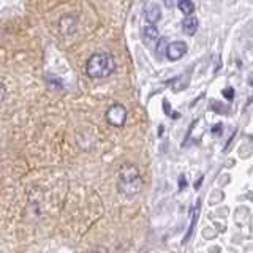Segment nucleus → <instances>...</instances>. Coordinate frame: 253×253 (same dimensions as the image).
<instances>
[{"label": "nucleus", "mask_w": 253, "mask_h": 253, "mask_svg": "<svg viewBox=\"0 0 253 253\" xmlns=\"http://www.w3.org/2000/svg\"><path fill=\"white\" fill-rule=\"evenodd\" d=\"M116 62L109 52H95L92 54L85 63V73L89 78L101 79L106 78L114 71Z\"/></svg>", "instance_id": "nucleus-1"}, {"label": "nucleus", "mask_w": 253, "mask_h": 253, "mask_svg": "<svg viewBox=\"0 0 253 253\" xmlns=\"http://www.w3.org/2000/svg\"><path fill=\"white\" fill-rule=\"evenodd\" d=\"M141 188L142 180L138 168L133 165H125L121 169V176H119V190L126 196H133L139 193Z\"/></svg>", "instance_id": "nucleus-2"}, {"label": "nucleus", "mask_w": 253, "mask_h": 253, "mask_svg": "<svg viewBox=\"0 0 253 253\" xmlns=\"http://www.w3.org/2000/svg\"><path fill=\"white\" fill-rule=\"evenodd\" d=\"M106 121L109 125L113 126H122L126 121V109L124 105H119V103H116V105L109 106V109L106 111Z\"/></svg>", "instance_id": "nucleus-3"}, {"label": "nucleus", "mask_w": 253, "mask_h": 253, "mask_svg": "<svg viewBox=\"0 0 253 253\" xmlns=\"http://www.w3.org/2000/svg\"><path fill=\"white\" fill-rule=\"evenodd\" d=\"M187 49H188L187 43H184V42H172V43H169L168 46H166L165 52H166V57H168L169 60H179V59H182L187 54Z\"/></svg>", "instance_id": "nucleus-4"}, {"label": "nucleus", "mask_w": 253, "mask_h": 253, "mask_svg": "<svg viewBox=\"0 0 253 253\" xmlns=\"http://www.w3.org/2000/svg\"><path fill=\"white\" fill-rule=\"evenodd\" d=\"M144 16L149 24H154L160 21L162 18V11H160V6H158L157 3H147L146 8H144Z\"/></svg>", "instance_id": "nucleus-5"}, {"label": "nucleus", "mask_w": 253, "mask_h": 253, "mask_svg": "<svg viewBox=\"0 0 253 253\" xmlns=\"http://www.w3.org/2000/svg\"><path fill=\"white\" fill-rule=\"evenodd\" d=\"M198 26H200V22H198L195 16H185V19L182 21V30H184V34L187 35H195Z\"/></svg>", "instance_id": "nucleus-6"}, {"label": "nucleus", "mask_w": 253, "mask_h": 253, "mask_svg": "<svg viewBox=\"0 0 253 253\" xmlns=\"http://www.w3.org/2000/svg\"><path fill=\"white\" fill-rule=\"evenodd\" d=\"M142 38H144V42L147 43V44H150V43H155L157 40H158V30H157V27L155 26H146L144 29H142Z\"/></svg>", "instance_id": "nucleus-7"}, {"label": "nucleus", "mask_w": 253, "mask_h": 253, "mask_svg": "<svg viewBox=\"0 0 253 253\" xmlns=\"http://www.w3.org/2000/svg\"><path fill=\"white\" fill-rule=\"evenodd\" d=\"M59 29H60V32L63 35H70V34H73L75 32V29H76V19L71 16L70 18V22L68 24H65V22H59Z\"/></svg>", "instance_id": "nucleus-8"}, {"label": "nucleus", "mask_w": 253, "mask_h": 253, "mask_svg": "<svg viewBox=\"0 0 253 253\" xmlns=\"http://www.w3.org/2000/svg\"><path fill=\"white\" fill-rule=\"evenodd\" d=\"M177 6H179V10L184 13L185 16H192V13L195 10V5H193L192 0H179Z\"/></svg>", "instance_id": "nucleus-9"}, {"label": "nucleus", "mask_w": 253, "mask_h": 253, "mask_svg": "<svg viewBox=\"0 0 253 253\" xmlns=\"http://www.w3.org/2000/svg\"><path fill=\"white\" fill-rule=\"evenodd\" d=\"M5 97H6V87L2 81H0V103L5 100Z\"/></svg>", "instance_id": "nucleus-10"}, {"label": "nucleus", "mask_w": 253, "mask_h": 253, "mask_svg": "<svg viewBox=\"0 0 253 253\" xmlns=\"http://www.w3.org/2000/svg\"><path fill=\"white\" fill-rule=\"evenodd\" d=\"M223 95H225L226 98L231 100V98L234 97V93H233V89H231V87H229V89H226V90H223Z\"/></svg>", "instance_id": "nucleus-11"}, {"label": "nucleus", "mask_w": 253, "mask_h": 253, "mask_svg": "<svg viewBox=\"0 0 253 253\" xmlns=\"http://www.w3.org/2000/svg\"><path fill=\"white\" fill-rule=\"evenodd\" d=\"M249 84L253 87V71H252V73H250V76H249Z\"/></svg>", "instance_id": "nucleus-12"}]
</instances>
